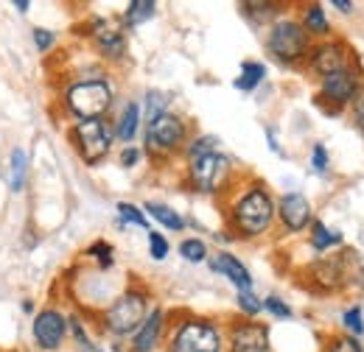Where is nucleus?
Segmentation results:
<instances>
[{
    "label": "nucleus",
    "mask_w": 364,
    "mask_h": 352,
    "mask_svg": "<svg viewBox=\"0 0 364 352\" xmlns=\"http://www.w3.org/2000/svg\"><path fill=\"white\" fill-rule=\"evenodd\" d=\"M325 352H364V347H362V341H359L356 336L342 333V336H333V339L328 341Z\"/></svg>",
    "instance_id": "72a5a7b5"
},
{
    "label": "nucleus",
    "mask_w": 364,
    "mask_h": 352,
    "mask_svg": "<svg viewBox=\"0 0 364 352\" xmlns=\"http://www.w3.org/2000/svg\"><path fill=\"white\" fill-rule=\"evenodd\" d=\"M362 92V73L359 70H342L333 76L319 79V104H331V112H339L342 106L353 104L356 95Z\"/></svg>",
    "instance_id": "f8f14e48"
},
{
    "label": "nucleus",
    "mask_w": 364,
    "mask_h": 352,
    "mask_svg": "<svg viewBox=\"0 0 364 352\" xmlns=\"http://www.w3.org/2000/svg\"><path fill=\"white\" fill-rule=\"evenodd\" d=\"M264 310H267V313H272L274 319H291V308H289L280 297H274V294L264 299Z\"/></svg>",
    "instance_id": "e433bc0d"
},
{
    "label": "nucleus",
    "mask_w": 364,
    "mask_h": 352,
    "mask_svg": "<svg viewBox=\"0 0 364 352\" xmlns=\"http://www.w3.org/2000/svg\"><path fill=\"white\" fill-rule=\"evenodd\" d=\"M188 123L177 112H166L157 121H151L143 132V145L146 154L157 163H168L171 157H177L188 145Z\"/></svg>",
    "instance_id": "423d86ee"
},
{
    "label": "nucleus",
    "mask_w": 364,
    "mask_h": 352,
    "mask_svg": "<svg viewBox=\"0 0 364 352\" xmlns=\"http://www.w3.org/2000/svg\"><path fill=\"white\" fill-rule=\"evenodd\" d=\"M225 333L213 319L205 316H185L174 324L168 336L166 352H222Z\"/></svg>",
    "instance_id": "20e7f679"
},
{
    "label": "nucleus",
    "mask_w": 364,
    "mask_h": 352,
    "mask_svg": "<svg viewBox=\"0 0 364 352\" xmlns=\"http://www.w3.org/2000/svg\"><path fill=\"white\" fill-rule=\"evenodd\" d=\"M225 344L228 352H272L269 324H261L255 319H238L228 327Z\"/></svg>",
    "instance_id": "9b49d317"
},
{
    "label": "nucleus",
    "mask_w": 364,
    "mask_h": 352,
    "mask_svg": "<svg viewBox=\"0 0 364 352\" xmlns=\"http://www.w3.org/2000/svg\"><path fill=\"white\" fill-rule=\"evenodd\" d=\"M143 213L151 216L160 226H166V229H171V232H182V229H185V219H182L174 207H168V204H163V202H146V204H143Z\"/></svg>",
    "instance_id": "4be33fe9"
},
{
    "label": "nucleus",
    "mask_w": 364,
    "mask_h": 352,
    "mask_svg": "<svg viewBox=\"0 0 364 352\" xmlns=\"http://www.w3.org/2000/svg\"><path fill=\"white\" fill-rule=\"evenodd\" d=\"M277 221H280V226H283L286 232L300 235V232H306V229L314 224V207H311V202H309L303 193H297V190L283 193V196L277 199Z\"/></svg>",
    "instance_id": "4468645a"
},
{
    "label": "nucleus",
    "mask_w": 364,
    "mask_h": 352,
    "mask_svg": "<svg viewBox=\"0 0 364 352\" xmlns=\"http://www.w3.org/2000/svg\"><path fill=\"white\" fill-rule=\"evenodd\" d=\"M241 9L252 20H272L274 23L280 17V6H274V3H241Z\"/></svg>",
    "instance_id": "7c9ffc66"
},
{
    "label": "nucleus",
    "mask_w": 364,
    "mask_h": 352,
    "mask_svg": "<svg viewBox=\"0 0 364 352\" xmlns=\"http://www.w3.org/2000/svg\"><path fill=\"white\" fill-rule=\"evenodd\" d=\"M235 305L244 313V319H255L258 313H264V299H261L255 291H238Z\"/></svg>",
    "instance_id": "c756f323"
},
{
    "label": "nucleus",
    "mask_w": 364,
    "mask_h": 352,
    "mask_svg": "<svg viewBox=\"0 0 364 352\" xmlns=\"http://www.w3.org/2000/svg\"><path fill=\"white\" fill-rule=\"evenodd\" d=\"M274 219H277V202L264 182H250L244 190L232 196L228 207L230 232L244 241L264 238L272 229Z\"/></svg>",
    "instance_id": "f257e3e1"
},
{
    "label": "nucleus",
    "mask_w": 364,
    "mask_h": 352,
    "mask_svg": "<svg viewBox=\"0 0 364 352\" xmlns=\"http://www.w3.org/2000/svg\"><path fill=\"white\" fill-rule=\"evenodd\" d=\"M68 327H70V336H73V341L79 344V350H82V347H87V344H92L90 336H87V330H85V324H82V319H79V316H68Z\"/></svg>",
    "instance_id": "c9c22d12"
},
{
    "label": "nucleus",
    "mask_w": 364,
    "mask_h": 352,
    "mask_svg": "<svg viewBox=\"0 0 364 352\" xmlns=\"http://www.w3.org/2000/svg\"><path fill=\"white\" fill-rule=\"evenodd\" d=\"M264 79H267V65L255 62V59H247V62H241V70H238L232 87L241 89V92H252V89L264 84Z\"/></svg>",
    "instance_id": "412c9836"
},
{
    "label": "nucleus",
    "mask_w": 364,
    "mask_h": 352,
    "mask_svg": "<svg viewBox=\"0 0 364 352\" xmlns=\"http://www.w3.org/2000/svg\"><path fill=\"white\" fill-rule=\"evenodd\" d=\"M353 112H356V126H359V132L364 137V87L362 92L356 95V101H353Z\"/></svg>",
    "instance_id": "ea45409f"
},
{
    "label": "nucleus",
    "mask_w": 364,
    "mask_h": 352,
    "mask_svg": "<svg viewBox=\"0 0 364 352\" xmlns=\"http://www.w3.org/2000/svg\"><path fill=\"white\" fill-rule=\"evenodd\" d=\"M168 252H171L168 238H166L163 232H157V229H149V258L160 263V260L168 258Z\"/></svg>",
    "instance_id": "2f4dec72"
},
{
    "label": "nucleus",
    "mask_w": 364,
    "mask_h": 352,
    "mask_svg": "<svg viewBox=\"0 0 364 352\" xmlns=\"http://www.w3.org/2000/svg\"><path fill=\"white\" fill-rule=\"evenodd\" d=\"M115 101V89L109 84V79L98 76V79H82V82H70L62 92V109L68 118L79 121H104L112 109Z\"/></svg>",
    "instance_id": "f03ea898"
},
{
    "label": "nucleus",
    "mask_w": 364,
    "mask_h": 352,
    "mask_svg": "<svg viewBox=\"0 0 364 352\" xmlns=\"http://www.w3.org/2000/svg\"><path fill=\"white\" fill-rule=\"evenodd\" d=\"M311 50V37L306 34V28L300 26V20L294 17H277L269 23L267 31V53L280 65H300L309 59Z\"/></svg>",
    "instance_id": "39448f33"
},
{
    "label": "nucleus",
    "mask_w": 364,
    "mask_h": 352,
    "mask_svg": "<svg viewBox=\"0 0 364 352\" xmlns=\"http://www.w3.org/2000/svg\"><path fill=\"white\" fill-rule=\"evenodd\" d=\"M331 6L339 9L342 14H350V11H353V3H350V0H331Z\"/></svg>",
    "instance_id": "a19ab883"
},
{
    "label": "nucleus",
    "mask_w": 364,
    "mask_h": 352,
    "mask_svg": "<svg viewBox=\"0 0 364 352\" xmlns=\"http://www.w3.org/2000/svg\"><path fill=\"white\" fill-rule=\"evenodd\" d=\"M23 313H37V305H34V299H23Z\"/></svg>",
    "instance_id": "c03bdc74"
},
{
    "label": "nucleus",
    "mask_w": 364,
    "mask_h": 352,
    "mask_svg": "<svg viewBox=\"0 0 364 352\" xmlns=\"http://www.w3.org/2000/svg\"><path fill=\"white\" fill-rule=\"evenodd\" d=\"M166 336V310L151 308L149 316L143 319V324L137 327V333L129 339V350L132 352H157Z\"/></svg>",
    "instance_id": "dca6fc26"
},
{
    "label": "nucleus",
    "mask_w": 364,
    "mask_h": 352,
    "mask_svg": "<svg viewBox=\"0 0 364 352\" xmlns=\"http://www.w3.org/2000/svg\"><path fill=\"white\" fill-rule=\"evenodd\" d=\"M168 95L163 92V89H146V95H143V106H140V112H143V126H149L151 121H157L160 115H166V112H171L168 109Z\"/></svg>",
    "instance_id": "b1692460"
},
{
    "label": "nucleus",
    "mask_w": 364,
    "mask_h": 352,
    "mask_svg": "<svg viewBox=\"0 0 364 352\" xmlns=\"http://www.w3.org/2000/svg\"><path fill=\"white\" fill-rule=\"evenodd\" d=\"M328 163H331V157H328V148L322 145V143H314V148H311V168L322 174V171H328Z\"/></svg>",
    "instance_id": "4c0bfd02"
},
{
    "label": "nucleus",
    "mask_w": 364,
    "mask_h": 352,
    "mask_svg": "<svg viewBox=\"0 0 364 352\" xmlns=\"http://www.w3.org/2000/svg\"><path fill=\"white\" fill-rule=\"evenodd\" d=\"M359 255L356 252H348L342 258H328V260H319L311 268V282L319 285L322 291H339L345 285H350V271L348 265L353 263Z\"/></svg>",
    "instance_id": "2eb2a0df"
},
{
    "label": "nucleus",
    "mask_w": 364,
    "mask_h": 352,
    "mask_svg": "<svg viewBox=\"0 0 364 352\" xmlns=\"http://www.w3.org/2000/svg\"><path fill=\"white\" fill-rule=\"evenodd\" d=\"M151 310L149 291L143 285H129L124 288L101 313V330L112 339H132L143 319Z\"/></svg>",
    "instance_id": "7ed1b4c3"
},
{
    "label": "nucleus",
    "mask_w": 364,
    "mask_h": 352,
    "mask_svg": "<svg viewBox=\"0 0 364 352\" xmlns=\"http://www.w3.org/2000/svg\"><path fill=\"white\" fill-rule=\"evenodd\" d=\"M79 352H107V350H101V347H95V344H87V347H82Z\"/></svg>",
    "instance_id": "a18cd8bd"
},
{
    "label": "nucleus",
    "mask_w": 364,
    "mask_h": 352,
    "mask_svg": "<svg viewBox=\"0 0 364 352\" xmlns=\"http://www.w3.org/2000/svg\"><path fill=\"white\" fill-rule=\"evenodd\" d=\"M309 243H311L314 252H331V249L342 246V232H339V229H328L322 221H314V224H311Z\"/></svg>",
    "instance_id": "393cba45"
},
{
    "label": "nucleus",
    "mask_w": 364,
    "mask_h": 352,
    "mask_svg": "<svg viewBox=\"0 0 364 352\" xmlns=\"http://www.w3.org/2000/svg\"><path fill=\"white\" fill-rule=\"evenodd\" d=\"M180 258L185 263H205L210 258L208 243L202 238H185V241H180Z\"/></svg>",
    "instance_id": "bb28decb"
},
{
    "label": "nucleus",
    "mask_w": 364,
    "mask_h": 352,
    "mask_svg": "<svg viewBox=\"0 0 364 352\" xmlns=\"http://www.w3.org/2000/svg\"><path fill=\"white\" fill-rule=\"evenodd\" d=\"M306 62H309V67L317 73L319 79H325V76L350 70L353 62H356V56H353V50L342 43V40H322V43L311 45Z\"/></svg>",
    "instance_id": "9d476101"
},
{
    "label": "nucleus",
    "mask_w": 364,
    "mask_h": 352,
    "mask_svg": "<svg viewBox=\"0 0 364 352\" xmlns=\"http://www.w3.org/2000/svg\"><path fill=\"white\" fill-rule=\"evenodd\" d=\"M118 224H132L140 229H149V216L143 213V207H137L132 202H118Z\"/></svg>",
    "instance_id": "cd10ccee"
},
{
    "label": "nucleus",
    "mask_w": 364,
    "mask_h": 352,
    "mask_svg": "<svg viewBox=\"0 0 364 352\" xmlns=\"http://www.w3.org/2000/svg\"><path fill=\"white\" fill-rule=\"evenodd\" d=\"M230 182H232V163H230V157H225L222 151L208 154V157H199V160H191L185 165V185L193 193L219 196V193L228 190Z\"/></svg>",
    "instance_id": "0eeeda50"
},
{
    "label": "nucleus",
    "mask_w": 364,
    "mask_h": 352,
    "mask_svg": "<svg viewBox=\"0 0 364 352\" xmlns=\"http://www.w3.org/2000/svg\"><path fill=\"white\" fill-rule=\"evenodd\" d=\"M90 43L95 53L104 62H124L129 53V40H127V28L115 26L109 20H92L90 28Z\"/></svg>",
    "instance_id": "ddd939ff"
},
{
    "label": "nucleus",
    "mask_w": 364,
    "mask_h": 352,
    "mask_svg": "<svg viewBox=\"0 0 364 352\" xmlns=\"http://www.w3.org/2000/svg\"><path fill=\"white\" fill-rule=\"evenodd\" d=\"M143 126V112H140V104L137 101H127L112 123V132H115V140H121L124 145H132V140L137 137Z\"/></svg>",
    "instance_id": "a211bd4d"
},
{
    "label": "nucleus",
    "mask_w": 364,
    "mask_h": 352,
    "mask_svg": "<svg viewBox=\"0 0 364 352\" xmlns=\"http://www.w3.org/2000/svg\"><path fill=\"white\" fill-rule=\"evenodd\" d=\"M154 14H157V3L154 0H132L121 14V26L124 28H137V26L149 23Z\"/></svg>",
    "instance_id": "5701e85b"
},
{
    "label": "nucleus",
    "mask_w": 364,
    "mask_h": 352,
    "mask_svg": "<svg viewBox=\"0 0 364 352\" xmlns=\"http://www.w3.org/2000/svg\"><path fill=\"white\" fill-rule=\"evenodd\" d=\"M68 336H70L68 316L56 308V305H48V308L34 313L31 339H34V347L40 352H59L65 347Z\"/></svg>",
    "instance_id": "1a4fd4ad"
},
{
    "label": "nucleus",
    "mask_w": 364,
    "mask_h": 352,
    "mask_svg": "<svg viewBox=\"0 0 364 352\" xmlns=\"http://www.w3.org/2000/svg\"><path fill=\"white\" fill-rule=\"evenodd\" d=\"M85 258L95 260L98 268H112V265H115V249H112V243H107V241H95V243L87 246Z\"/></svg>",
    "instance_id": "c85d7f7f"
},
{
    "label": "nucleus",
    "mask_w": 364,
    "mask_h": 352,
    "mask_svg": "<svg viewBox=\"0 0 364 352\" xmlns=\"http://www.w3.org/2000/svg\"><path fill=\"white\" fill-rule=\"evenodd\" d=\"M208 265H210V271L228 277L238 291H252V285H255L250 268L241 263V258H235L232 252H216L213 258H208Z\"/></svg>",
    "instance_id": "f3484780"
},
{
    "label": "nucleus",
    "mask_w": 364,
    "mask_h": 352,
    "mask_svg": "<svg viewBox=\"0 0 364 352\" xmlns=\"http://www.w3.org/2000/svg\"><path fill=\"white\" fill-rule=\"evenodd\" d=\"M70 143H73V151L79 154V160L95 168L101 165L109 151H112V143H115V132H112V123L104 118V121H79L70 126Z\"/></svg>",
    "instance_id": "6e6552de"
},
{
    "label": "nucleus",
    "mask_w": 364,
    "mask_h": 352,
    "mask_svg": "<svg viewBox=\"0 0 364 352\" xmlns=\"http://www.w3.org/2000/svg\"><path fill=\"white\" fill-rule=\"evenodd\" d=\"M300 26L306 28L309 37H319V40H331V20L325 14V9L319 3H311L303 9V17H300Z\"/></svg>",
    "instance_id": "aec40b11"
},
{
    "label": "nucleus",
    "mask_w": 364,
    "mask_h": 352,
    "mask_svg": "<svg viewBox=\"0 0 364 352\" xmlns=\"http://www.w3.org/2000/svg\"><path fill=\"white\" fill-rule=\"evenodd\" d=\"M28 168H31V160L26 154V148L14 145L9 151V163H6V182H9V190L11 193H23L26 185H28Z\"/></svg>",
    "instance_id": "6ab92c4d"
},
{
    "label": "nucleus",
    "mask_w": 364,
    "mask_h": 352,
    "mask_svg": "<svg viewBox=\"0 0 364 352\" xmlns=\"http://www.w3.org/2000/svg\"><path fill=\"white\" fill-rule=\"evenodd\" d=\"M118 160H121V168H135L137 163L143 160V151H140L137 145H124Z\"/></svg>",
    "instance_id": "58836bf2"
},
{
    "label": "nucleus",
    "mask_w": 364,
    "mask_h": 352,
    "mask_svg": "<svg viewBox=\"0 0 364 352\" xmlns=\"http://www.w3.org/2000/svg\"><path fill=\"white\" fill-rule=\"evenodd\" d=\"M14 9H17L20 14H26V11L31 9V3H28V0H14Z\"/></svg>",
    "instance_id": "37998d69"
},
{
    "label": "nucleus",
    "mask_w": 364,
    "mask_h": 352,
    "mask_svg": "<svg viewBox=\"0 0 364 352\" xmlns=\"http://www.w3.org/2000/svg\"><path fill=\"white\" fill-rule=\"evenodd\" d=\"M342 324H345V330H348V336H362L364 333V310L359 305H353V308H348L342 313Z\"/></svg>",
    "instance_id": "473e14b6"
},
{
    "label": "nucleus",
    "mask_w": 364,
    "mask_h": 352,
    "mask_svg": "<svg viewBox=\"0 0 364 352\" xmlns=\"http://www.w3.org/2000/svg\"><path fill=\"white\" fill-rule=\"evenodd\" d=\"M216 151H219V137L216 134H196V137L188 140L182 157H185V163H191V160H199V157H208V154H216Z\"/></svg>",
    "instance_id": "a878e982"
},
{
    "label": "nucleus",
    "mask_w": 364,
    "mask_h": 352,
    "mask_svg": "<svg viewBox=\"0 0 364 352\" xmlns=\"http://www.w3.org/2000/svg\"><path fill=\"white\" fill-rule=\"evenodd\" d=\"M31 40H34L40 53H48V50H53V45H56V34H53L50 28L34 26V28H31Z\"/></svg>",
    "instance_id": "f704fd0d"
},
{
    "label": "nucleus",
    "mask_w": 364,
    "mask_h": 352,
    "mask_svg": "<svg viewBox=\"0 0 364 352\" xmlns=\"http://www.w3.org/2000/svg\"><path fill=\"white\" fill-rule=\"evenodd\" d=\"M267 137H269V148H272L274 154H280V143H277V137H274V129H267Z\"/></svg>",
    "instance_id": "79ce46f5"
}]
</instances>
